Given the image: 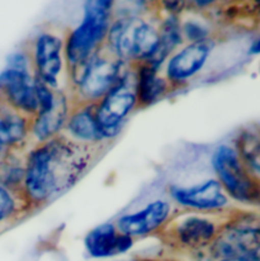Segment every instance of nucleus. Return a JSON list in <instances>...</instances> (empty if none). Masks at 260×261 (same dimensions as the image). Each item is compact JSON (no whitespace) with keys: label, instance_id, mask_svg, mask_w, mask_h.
Instances as JSON below:
<instances>
[{"label":"nucleus","instance_id":"1","mask_svg":"<svg viewBox=\"0 0 260 261\" xmlns=\"http://www.w3.org/2000/svg\"><path fill=\"white\" fill-rule=\"evenodd\" d=\"M89 150L80 143L54 137L35 148L27 159L23 188L36 204L54 199L71 188L89 168Z\"/></svg>","mask_w":260,"mask_h":261},{"label":"nucleus","instance_id":"2","mask_svg":"<svg viewBox=\"0 0 260 261\" xmlns=\"http://www.w3.org/2000/svg\"><path fill=\"white\" fill-rule=\"evenodd\" d=\"M113 3L108 0H90L84 4V18L66 42V59L75 67L98 54V47L107 38Z\"/></svg>","mask_w":260,"mask_h":261},{"label":"nucleus","instance_id":"3","mask_svg":"<svg viewBox=\"0 0 260 261\" xmlns=\"http://www.w3.org/2000/svg\"><path fill=\"white\" fill-rule=\"evenodd\" d=\"M198 261H260L258 223L238 221L217 232Z\"/></svg>","mask_w":260,"mask_h":261},{"label":"nucleus","instance_id":"4","mask_svg":"<svg viewBox=\"0 0 260 261\" xmlns=\"http://www.w3.org/2000/svg\"><path fill=\"white\" fill-rule=\"evenodd\" d=\"M107 40L116 59L146 62L158 48L159 32L139 18H122L109 27Z\"/></svg>","mask_w":260,"mask_h":261},{"label":"nucleus","instance_id":"5","mask_svg":"<svg viewBox=\"0 0 260 261\" xmlns=\"http://www.w3.org/2000/svg\"><path fill=\"white\" fill-rule=\"evenodd\" d=\"M213 170L222 189L238 202L253 204L259 200V182L244 166L235 148L221 145L213 152Z\"/></svg>","mask_w":260,"mask_h":261},{"label":"nucleus","instance_id":"6","mask_svg":"<svg viewBox=\"0 0 260 261\" xmlns=\"http://www.w3.org/2000/svg\"><path fill=\"white\" fill-rule=\"evenodd\" d=\"M122 65L123 61L121 60H109L95 54L84 64L71 67L72 79L80 98L89 104L102 99L124 75Z\"/></svg>","mask_w":260,"mask_h":261},{"label":"nucleus","instance_id":"7","mask_svg":"<svg viewBox=\"0 0 260 261\" xmlns=\"http://www.w3.org/2000/svg\"><path fill=\"white\" fill-rule=\"evenodd\" d=\"M129 76L124 74L100 100L95 108V118L102 140L114 138L121 130L124 119L136 108L137 99L135 83H129Z\"/></svg>","mask_w":260,"mask_h":261},{"label":"nucleus","instance_id":"8","mask_svg":"<svg viewBox=\"0 0 260 261\" xmlns=\"http://www.w3.org/2000/svg\"><path fill=\"white\" fill-rule=\"evenodd\" d=\"M0 93L17 111L35 114L40 112L36 79L28 71L7 67L0 72Z\"/></svg>","mask_w":260,"mask_h":261},{"label":"nucleus","instance_id":"9","mask_svg":"<svg viewBox=\"0 0 260 261\" xmlns=\"http://www.w3.org/2000/svg\"><path fill=\"white\" fill-rule=\"evenodd\" d=\"M170 195L181 207L201 212L220 211L228 203L227 195L216 179H210L189 188L171 187Z\"/></svg>","mask_w":260,"mask_h":261},{"label":"nucleus","instance_id":"10","mask_svg":"<svg viewBox=\"0 0 260 261\" xmlns=\"http://www.w3.org/2000/svg\"><path fill=\"white\" fill-rule=\"evenodd\" d=\"M210 38L201 42L189 43L171 56L166 66V76L171 84H183L203 69L213 49Z\"/></svg>","mask_w":260,"mask_h":261},{"label":"nucleus","instance_id":"11","mask_svg":"<svg viewBox=\"0 0 260 261\" xmlns=\"http://www.w3.org/2000/svg\"><path fill=\"white\" fill-rule=\"evenodd\" d=\"M62 47L61 38L51 33H42L36 40L33 51L36 79L50 89L57 88V77L62 70Z\"/></svg>","mask_w":260,"mask_h":261},{"label":"nucleus","instance_id":"12","mask_svg":"<svg viewBox=\"0 0 260 261\" xmlns=\"http://www.w3.org/2000/svg\"><path fill=\"white\" fill-rule=\"evenodd\" d=\"M169 216L170 204L165 200H155L139 212L119 217L117 219L116 228L131 239L146 236L161 228L169 219Z\"/></svg>","mask_w":260,"mask_h":261},{"label":"nucleus","instance_id":"13","mask_svg":"<svg viewBox=\"0 0 260 261\" xmlns=\"http://www.w3.org/2000/svg\"><path fill=\"white\" fill-rule=\"evenodd\" d=\"M217 224L212 219L199 216H188L174 222L169 227V234L174 242L184 249L203 250L217 234Z\"/></svg>","mask_w":260,"mask_h":261},{"label":"nucleus","instance_id":"14","mask_svg":"<svg viewBox=\"0 0 260 261\" xmlns=\"http://www.w3.org/2000/svg\"><path fill=\"white\" fill-rule=\"evenodd\" d=\"M84 244L90 256L104 259L129 251L134 246V239L117 231L114 224L104 223L87 234Z\"/></svg>","mask_w":260,"mask_h":261},{"label":"nucleus","instance_id":"15","mask_svg":"<svg viewBox=\"0 0 260 261\" xmlns=\"http://www.w3.org/2000/svg\"><path fill=\"white\" fill-rule=\"evenodd\" d=\"M69 116V104L64 94H55L54 106L47 112L38 114L32 124V132L38 141L51 140L61 129Z\"/></svg>","mask_w":260,"mask_h":261},{"label":"nucleus","instance_id":"16","mask_svg":"<svg viewBox=\"0 0 260 261\" xmlns=\"http://www.w3.org/2000/svg\"><path fill=\"white\" fill-rule=\"evenodd\" d=\"M158 69L151 65L142 62L137 71L135 80L137 104L141 107H149L163 98L168 91V83L158 75Z\"/></svg>","mask_w":260,"mask_h":261},{"label":"nucleus","instance_id":"17","mask_svg":"<svg viewBox=\"0 0 260 261\" xmlns=\"http://www.w3.org/2000/svg\"><path fill=\"white\" fill-rule=\"evenodd\" d=\"M95 104H87L84 108L75 112L67 121V130L77 141L83 142H98L102 140L97 118Z\"/></svg>","mask_w":260,"mask_h":261},{"label":"nucleus","instance_id":"18","mask_svg":"<svg viewBox=\"0 0 260 261\" xmlns=\"http://www.w3.org/2000/svg\"><path fill=\"white\" fill-rule=\"evenodd\" d=\"M259 136L251 130H246L239 136L238 155L248 171L258 179L259 174Z\"/></svg>","mask_w":260,"mask_h":261},{"label":"nucleus","instance_id":"19","mask_svg":"<svg viewBox=\"0 0 260 261\" xmlns=\"http://www.w3.org/2000/svg\"><path fill=\"white\" fill-rule=\"evenodd\" d=\"M27 136V122L18 114L0 118V146L8 147L19 143Z\"/></svg>","mask_w":260,"mask_h":261},{"label":"nucleus","instance_id":"20","mask_svg":"<svg viewBox=\"0 0 260 261\" xmlns=\"http://www.w3.org/2000/svg\"><path fill=\"white\" fill-rule=\"evenodd\" d=\"M17 212V200L9 188L0 184V222L7 221Z\"/></svg>","mask_w":260,"mask_h":261},{"label":"nucleus","instance_id":"21","mask_svg":"<svg viewBox=\"0 0 260 261\" xmlns=\"http://www.w3.org/2000/svg\"><path fill=\"white\" fill-rule=\"evenodd\" d=\"M181 35L186 36L191 43L201 42V41L208 40L210 31L206 25L196 22V20H189L181 25Z\"/></svg>","mask_w":260,"mask_h":261},{"label":"nucleus","instance_id":"22","mask_svg":"<svg viewBox=\"0 0 260 261\" xmlns=\"http://www.w3.org/2000/svg\"><path fill=\"white\" fill-rule=\"evenodd\" d=\"M8 69H14L18 71H28V59L20 52L13 54L8 57Z\"/></svg>","mask_w":260,"mask_h":261},{"label":"nucleus","instance_id":"23","mask_svg":"<svg viewBox=\"0 0 260 261\" xmlns=\"http://www.w3.org/2000/svg\"><path fill=\"white\" fill-rule=\"evenodd\" d=\"M165 4V8L166 9L170 12V14L173 15H179V13L181 12V10L184 9V7H186V3L184 2H165L164 3Z\"/></svg>","mask_w":260,"mask_h":261},{"label":"nucleus","instance_id":"24","mask_svg":"<svg viewBox=\"0 0 260 261\" xmlns=\"http://www.w3.org/2000/svg\"><path fill=\"white\" fill-rule=\"evenodd\" d=\"M249 52H250L251 55H258L260 52V41L259 40H255L253 42V44L250 46V49H249Z\"/></svg>","mask_w":260,"mask_h":261},{"label":"nucleus","instance_id":"25","mask_svg":"<svg viewBox=\"0 0 260 261\" xmlns=\"http://www.w3.org/2000/svg\"><path fill=\"white\" fill-rule=\"evenodd\" d=\"M196 4H197V7L203 8V7H207V5L212 4V2H196Z\"/></svg>","mask_w":260,"mask_h":261},{"label":"nucleus","instance_id":"26","mask_svg":"<svg viewBox=\"0 0 260 261\" xmlns=\"http://www.w3.org/2000/svg\"><path fill=\"white\" fill-rule=\"evenodd\" d=\"M4 152H5V147L0 146V161L3 160V156H4Z\"/></svg>","mask_w":260,"mask_h":261}]
</instances>
